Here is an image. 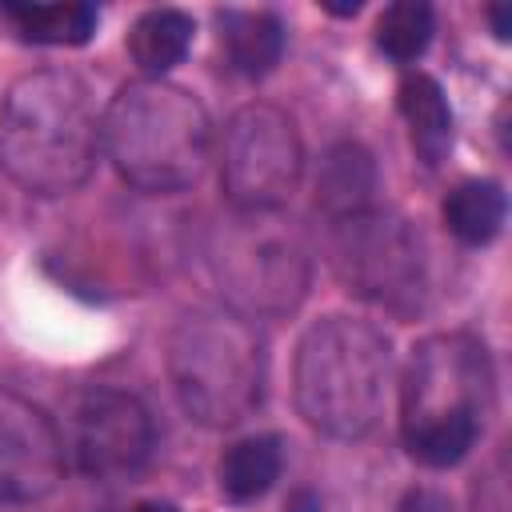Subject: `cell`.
Instances as JSON below:
<instances>
[{
  "label": "cell",
  "mask_w": 512,
  "mask_h": 512,
  "mask_svg": "<svg viewBox=\"0 0 512 512\" xmlns=\"http://www.w3.org/2000/svg\"><path fill=\"white\" fill-rule=\"evenodd\" d=\"M396 104H400V116L408 124V140H412V152L436 168L444 164V156L452 152V108L444 100V88L424 76V72H412L400 80L396 88Z\"/></svg>",
  "instance_id": "cell-11"
},
{
  "label": "cell",
  "mask_w": 512,
  "mask_h": 512,
  "mask_svg": "<svg viewBox=\"0 0 512 512\" xmlns=\"http://www.w3.org/2000/svg\"><path fill=\"white\" fill-rule=\"evenodd\" d=\"M152 416L120 388H88L68 408V456L84 476L120 480L148 464L152 456Z\"/></svg>",
  "instance_id": "cell-9"
},
{
  "label": "cell",
  "mask_w": 512,
  "mask_h": 512,
  "mask_svg": "<svg viewBox=\"0 0 512 512\" xmlns=\"http://www.w3.org/2000/svg\"><path fill=\"white\" fill-rule=\"evenodd\" d=\"M220 44L228 52V64L244 76H268L284 56V24L272 12L252 8H224L216 12Z\"/></svg>",
  "instance_id": "cell-12"
},
{
  "label": "cell",
  "mask_w": 512,
  "mask_h": 512,
  "mask_svg": "<svg viewBox=\"0 0 512 512\" xmlns=\"http://www.w3.org/2000/svg\"><path fill=\"white\" fill-rule=\"evenodd\" d=\"M192 16L180 8H152L144 12L132 32H128V52L140 64V72H148V80H160L168 68H176L188 56L192 44Z\"/></svg>",
  "instance_id": "cell-14"
},
{
  "label": "cell",
  "mask_w": 512,
  "mask_h": 512,
  "mask_svg": "<svg viewBox=\"0 0 512 512\" xmlns=\"http://www.w3.org/2000/svg\"><path fill=\"white\" fill-rule=\"evenodd\" d=\"M132 512H176L172 504H164V500H144V504H136Z\"/></svg>",
  "instance_id": "cell-22"
},
{
  "label": "cell",
  "mask_w": 512,
  "mask_h": 512,
  "mask_svg": "<svg viewBox=\"0 0 512 512\" xmlns=\"http://www.w3.org/2000/svg\"><path fill=\"white\" fill-rule=\"evenodd\" d=\"M432 28H436V20H432V8L424 0H396L376 20V44H380L384 56L404 64V60H416L428 48Z\"/></svg>",
  "instance_id": "cell-18"
},
{
  "label": "cell",
  "mask_w": 512,
  "mask_h": 512,
  "mask_svg": "<svg viewBox=\"0 0 512 512\" xmlns=\"http://www.w3.org/2000/svg\"><path fill=\"white\" fill-rule=\"evenodd\" d=\"M328 264L348 292L388 308H412L424 284L412 228L380 208L328 220Z\"/></svg>",
  "instance_id": "cell-8"
},
{
  "label": "cell",
  "mask_w": 512,
  "mask_h": 512,
  "mask_svg": "<svg viewBox=\"0 0 512 512\" xmlns=\"http://www.w3.org/2000/svg\"><path fill=\"white\" fill-rule=\"evenodd\" d=\"M212 272L232 308L280 316L304 300L308 252L280 208H236L216 228Z\"/></svg>",
  "instance_id": "cell-6"
},
{
  "label": "cell",
  "mask_w": 512,
  "mask_h": 512,
  "mask_svg": "<svg viewBox=\"0 0 512 512\" xmlns=\"http://www.w3.org/2000/svg\"><path fill=\"white\" fill-rule=\"evenodd\" d=\"M396 512H452V504L444 496H436V492H408Z\"/></svg>",
  "instance_id": "cell-19"
},
{
  "label": "cell",
  "mask_w": 512,
  "mask_h": 512,
  "mask_svg": "<svg viewBox=\"0 0 512 512\" xmlns=\"http://www.w3.org/2000/svg\"><path fill=\"white\" fill-rule=\"evenodd\" d=\"M504 188L496 180H464L444 196V224L464 244H488L504 228Z\"/></svg>",
  "instance_id": "cell-15"
},
{
  "label": "cell",
  "mask_w": 512,
  "mask_h": 512,
  "mask_svg": "<svg viewBox=\"0 0 512 512\" xmlns=\"http://www.w3.org/2000/svg\"><path fill=\"white\" fill-rule=\"evenodd\" d=\"M372 192H376V168L372 156L360 144H336L316 176V208L328 220L352 216L372 208Z\"/></svg>",
  "instance_id": "cell-13"
},
{
  "label": "cell",
  "mask_w": 512,
  "mask_h": 512,
  "mask_svg": "<svg viewBox=\"0 0 512 512\" xmlns=\"http://www.w3.org/2000/svg\"><path fill=\"white\" fill-rule=\"evenodd\" d=\"M488 20H492V32H496V40H508V36H512V8L496 4V8H488Z\"/></svg>",
  "instance_id": "cell-20"
},
{
  "label": "cell",
  "mask_w": 512,
  "mask_h": 512,
  "mask_svg": "<svg viewBox=\"0 0 512 512\" xmlns=\"http://www.w3.org/2000/svg\"><path fill=\"white\" fill-rule=\"evenodd\" d=\"M324 8L336 12V16H356V12H360V0H344V4H332V0H328Z\"/></svg>",
  "instance_id": "cell-21"
},
{
  "label": "cell",
  "mask_w": 512,
  "mask_h": 512,
  "mask_svg": "<svg viewBox=\"0 0 512 512\" xmlns=\"http://www.w3.org/2000/svg\"><path fill=\"white\" fill-rule=\"evenodd\" d=\"M100 148L124 184L140 192H180L208 168L212 124L192 92L144 76L108 100Z\"/></svg>",
  "instance_id": "cell-3"
},
{
  "label": "cell",
  "mask_w": 512,
  "mask_h": 512,
  "mask_svg": "<svg viewBox=\"0 0 512 512\" xmlns=\"http://www.w3.org/2000/svg\"><path fill=\"white\" fill-rule=\"evenodd\" d=\"M492 404L488 348L468 332H436L408 356L400 384L404 448L424 468H452L468 456Z\"/></svg>",
  "instance_id": "cell-2"
},
{
  "label": "cell",
  "mask_w": 512,
  "mask_h": 512,
  "mask_svg": "<svg viewBox=\"0 0 512 512\" xmlns=\"http://www.w3.org/2000/svg\"><path fill=\"white\" fill-rule=\"evenodd\" d=\"M168 372L192 420L208 428H232L260 404V336L236 312L184 316L168 340Z\"/></svg>",
  "instance_id": "cell-5"
},
{
  "label": "cell",
  "mask_w": 512,
  "mask_h": 512,
  "mask_svg": "<svg viewBox=\"0 0 512 512\" xmlns=\"http://www.w3.org/2000/svg\"><path fill=\"white\" fill-rule=\"evenodd\" d=\"M64 480V440L52 416L0 388V504H32Z\"/></svg>",
  "instance_id": "cell-10"
},
{
  "label": "cell",
  "mask_w": 512,
  "mask_h": 512,
  "mask_svg": "<svg viewBox=\"0 0 512 512\" xmlns=\"http://www.w3.org/2000/svg\"><path fill=\"white\" fill-rule=\"evenodd\" d=\"M280 464H284L280 436H248V440H236L220 456V488L232 500H256V496H264L276 484Z\"/></svg>",
  "instance_id": "cell-16"
},
{
  "label": "cell",
  "mask_w": 512,
  "mask_h": 512,
  "mask_svg": "<svg viewBox=\"0 0 512 512\" xmlns=\"http://www.w3.org/2000/svg\"><path fill=\"white\" fill-rule=\"evenodd\" d=\"M388 372L392 352L380 328L352 316H324L296 348V408L316 432L360 440L380 420Z\"/></svg>",
  "instance_id": "cell-4"
},
{
  "label": "cell",
  "mask_w": 512,
  "mask_h": 512,
  "mask_svg": "<svg viewBox=\"0 0 512 512\" xmlns=\"http://www.w3.org/2000/svg\"><path fill=\"white\" fill-rule=\"evenodd\" d=\"M8 20H16L24 40L36 44H88L96 32V8L68 0V4H0Z\"/></svg>",
  "instance_id": "cell-17"
},
{
  "label": "cell",
  "mask_w": 512,
  "mask_h": 512,
  "mask_svg": "<svg viewBox=\"0 0 512 512\" xmlns=\"http://www.w3.org/2000/svg\"><path fill=\"white\" fill-rule=\"evenodd\" d=\"M292 512H320V504H316L312 496H304V492H300V496H296V504H292Z\"/></svg>",
  "instance_id": "cell-23"
},
{
  "label": "cell",
  "mask_w": 512,
  "mask_h": 512,
  "mask_svg": "<svg viewBox=\"0 0 512 512\" xmlns=\"http://www.w3.org/2000/svg\"><path fill=\"white\" fill-rule=\"evenodd\" d=\"M100 152L92 92L76 72L36 68L8 84L0 104V168L32 196L80 188Z\"/></svg>",
  "instance_id": "cell-1"
},
{
  "label": "cell",
  "mask_w": 512,
  "mask_h": 512,
  "mask_svg": "<svg viewBox=\"0 0 512 512\" xmlns=\"http://www.w3.org/2000/svg\"><path fill=\"white\" fill-rule=\"evenodd\" d=\"M304 172V144L292 116L276 104L232 112L220 148V184L232 208H280Z\"/></svg>",
  "instance_id": "cell-7"
}]
</instances>
